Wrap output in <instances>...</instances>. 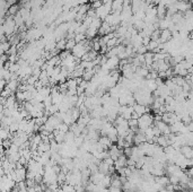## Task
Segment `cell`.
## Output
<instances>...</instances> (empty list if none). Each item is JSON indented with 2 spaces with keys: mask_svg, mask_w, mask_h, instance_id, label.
<instances>
[{
  "mask_svg": "<svg viewBox=\"0 0 193 192\" xmlns=\"http://www.w3.org/2000/svg\"><path fill=\"white\" fill-rule=\"evenodd\" d=\"M103 5V2H102V0H96V1H94V2H92V9H94V10H96L97 8H99L101 6Z\"/></svg>",
  "mask_w": 193,
  "mask_h": 192,
  "instance_id": "obj_6",
  "label": "cell"
},
{
  "mask_svg": "<svg viewBox=\"0 0 193 192\" xmlns=\"http://www.w3.org/2000/svg\"><path fill=\"white\" fill-rule=\"evenodd\" d=\"M179 151L182 155H183L185 158L192 159V157H193V150H192V147H191V146H188V145L181 146V147H179Z\"/></svg>",
  "mask_w": 193,
  "mask_h": 192,
  "instance_id": "obj_1",
  "label": "cell"
},
{
  "mask_svg": "<svg viewBox=\"0 0 193 192\" xmlns=\"http://www.w3.org/2000/svg\"><path fill=\"white\" fill-rule=\"evenodd\" d=\"M132 108H133V112L138 114L139 117H141L142 114L149 112V108H147L146 105H142V104L136 103L134 105H132Z\"/></svg>",
  "mask_w": 193,
  "mask_h": 192,
  "instance_id": "obj_2",
  "label": "cell"
},
{
  "mask_svg": "<svg viewBox=\"0 0 193 192\" xmlns=\"http://www.w3.org/2000/svg\"><path fill=\"white\" fill-rule=\"evenodd\" d=\"M19 11V7L17 5H11L8 7V13L10 16H15Z\"/></svg>",
  "mask_w": 193,
  "mask_h": 192,
  "instance_id": "obj_4",
  "label": "cell"
},
{
  "mask_svg": "<svg viewBox=\"0 0 193 192\" xmlns=\"http://www.w3.org/2000/svg\"><path fill=\"white\" fill-rule=\"evenodd\" d=\"M108 192H122V191H121V189H118V187H108Z\"/></svg>",
  "mask_w": 193,
  "mask_h": 192,
  "instance_id": "obj_7",
  "label": "cell"
},
{
  "mask_svg": "<svg viewBox=\"0 0 193 192\" xmlns=\"http://www.w3.org/2000/svg\"><path fill=\"white\" fill-rule=\"evenodd\" d=\"M8 137H9V131H8V129L1 128V129H0V139H1V140H7Z\"/></svg>",
  "mask_w": 193,
  "mask_h": 192,
  "instance_id": "obj_3",
  "label": "cell"
},
{
  "mask_svg": "<svg viewBox=\"0 0 193 192\" xmlns=\"http://www.w3.org/2000/svg\"><path fill=\"white\" fill-rule=\"evenodd\" d=\"M122 192H127V191H122Z\"/></svg>",
  "mask_w": 193,
  "mask_h": 192,
  "instance_id": "obj_9",
  "label": "cell"
},
{
  "mask_svg": "<svg viewBox=\"0 0 193 192\" xmlns=\"http://www.w3.org/2000/svg\"><path fill=\"white\" fill-rule=\"evenodd\" d=\"M9 192H18L17 190H13V191H9Z\"/></svg>",
  "mask_w": 193,
  "mask_h": 192,
  "instance_id": "obj_8",
  "label": "cell"
},
{
  "mask_svg": "<svg viewBox=\"0 0 193 192\" xmlns=\"http://www.w3.org/2000/svg\"><path fill=\"white\" fill-rule=\"evenodd\" d=\"M61 190H62V192H76L75 187H72V185L68 184V183H66V184L62 185Z\"/></svg>",
  "mask_w": 193,
  "mask_h": 192,
  "instance_id": "obj_5",
  "label": "cell"
}]
</instances>
